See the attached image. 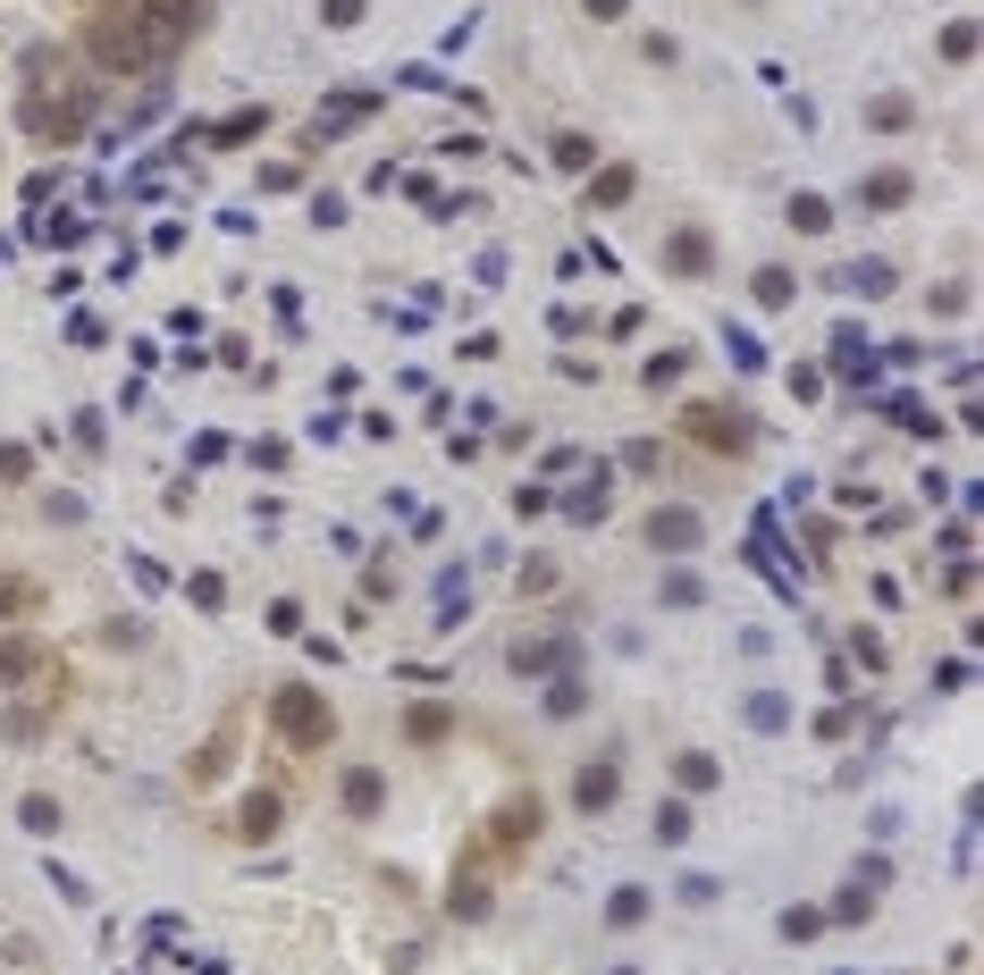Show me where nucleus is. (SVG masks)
<instances>
[{"label": "nucleus", "mask_w": 984, "mask_h": 975, "mask_svg": "<svg viewBox=\"0 0 984 975\" xmlns=\"http://www.w3.org/2000/svg\"><path fill=\"white\" fill-rule=\"evenodd\" d=\"M682 438H690V446H715V454H740V446H749V412H732V404H690V412H682Z\"/></svg>", "instance_id": "obj_1"}, {"label": "nucleus", "mask_w": 984, "mask_h": 975, "mask_svg": "<svg viewBox=\"0 0 984 975\" xmlns=\"http://www.w3.org/2000/svg\"><path fill=\"white\" fill-rule=\"evenodd\" d=\"M867 202H875V211H892V202H909V177H892V168H884V177L867 186Z\"/></svg>", "instance_id": "obj_11"}, {"label": "nucleus", "mask_w": 984, "mask_h": 975, "mask_svg": "<svg viewBox=\"0 0 984 975\" xmlns=\"http://www.w3.org/2000/svg\"><path fill=\"white\" fill-rule=\"evenodd\" d=\"M707 522L699 513H682V504H665V513H648V547H699Z\"/></svg>", "instance_id": "obj_3"}, {"label": "nucleus", "mask_w": 984, "mask_h": 975, "mask_svg": "<svg viewBox=\"0 0 984 975\" xmlns=\"http://www.w3.org/2000/svg\"><path fill=\"white\" fill-rule=\"evenodd\" d=\"M34 472V454H26V446H0V479H26Z\"/></svg>", "instance_id": "obj_14"}, {"label": "nucleus", "mask_w": 984, "mask_h": 975, "mask_svg": "<svg viewBox=\"0 0 984 975\" xmlns=\"http://www.w3.org/2000/svg\"><path fill=\"white\" fill-rule=\"evenodd\" d=\"M623 9H632V0H589V17H623Z\"/></svg>", "instance_id": "obj_16"}, {"label": "nucleus", "mask_w": 984, "mask_h": 975, "mask_svg": "<svg viewBox=\"0 0 984 975\" xmlns=\"http://www.w3.org/2000/svg\"><path fill=\"white\" fill-rule=\"evenodd\" d=\"M758 303H792V270H758Z\"/></svg>", "instance_id": "obj_12"}, {"label": "nucleus", "mask_w": 984, "mask_h": 975, "mask_svg": "<svg viewBox=\"0 0 984 975\" xmlns=\"http://www.w3.org/2000/svg\"><path fill=\"white\" fill-rule=\"evenodd\" d=\"M673 270H682V278H699V270H715V245H707V236H690V227H682V236H673V252H665Z\"/></svg>", "instance_id": "obj_4"}, {"label": "nucleus", "mask_w": 984, "mask_h": 975, "mask_svg": "<svg viewBox=\"0 0 984 975\" xmlns=\"http://www.w3.org/2000/svg\"><path fill=\"white\" fill-rule=\"evenodd\" d=\"M278 732L295 740V749H320V740H328L337 724H328V707H320V690H286V698H278Z\"/></svg>", "instance_id": "obj_2"}, {"label": "nucleus", "mask_w": 984, "mask_h": 975, "mask_svg": "<svg viewBox=\"0 0 984 975\" xmlns=\"http://www.w3.org/2000/svg\"><path fill=\"white\" fill-rule=\"evenodd\" d=\"M572 799H581V808H606V799H614V765H589V774H581V783H572Z\"/></svg>", "instance_id": "obj_7"}, {"label": "nucleus", "mask_w": 984, "mask_h": 975, "mask_svg": "<svg viewBox=\"0 0 984 975\" xmlns=\"http://www.w3.org/2000/svg\"><path fill=\"white\" fill-rule=\"evenodd\" d=\"M842 286H850V295H892V270H884V261H858Z\"/></svg>", "instance_id": "obj_8"}, {"label": "nucleus", "mask_w": 984, "mask_h": 975, "mask_svg": "<svg viewBox=\"0 0 984 975\" xmlns=\"http://www.w3.org/2000/svg\"><path fill=\"white\" fill-rule=\"evenodd\" d=\"M346 808L371 816V808H379V774H346Z\"/></svg>", "instance_id": "obj_10"}, {"label": "nucleus", "mask_w": 984, "mask_h": 975, "mask_svg": "<svg viewBox=\"0 0 984 975\" xmlns=\"http://www.w3.org/2000/svg\"><path fill=\"white\" fill-rule=\"evenodd\" d=\"M792 227H799V236H825V227H833V202H825V193H799V202H792Z\"/></svg>", "instance_id": "obj_6"}, {"label": "nucleus", "mask_w": 984, "mask_h": 975, "mask_svg": "<svg viewBox=\"0 0 984 975\" xmlns=\"http://www.w3.org/2000/svg\"><path fill=\"white\" fill-rule=\"evenodd\" d=\"M320 9H328V26H353L362 17V0H320Z\"/></svg>", "instance_id": "obj_15"}, {"label": "nucleus", "mask_w": 984, "mask_h": 975, "mask_svg": "<svg viewBox=\"0 0 984 975\" xmlns=\"http://www.w3.org/2000/svg\"><path fill=\"white\" fill-rule=\"evenodd\" d=\"M34 673V639H9V648H0V682H26Z\"/></svg>", "instance_id": "obj_9"}, {"label": "nucleus", "mask_w": 984, "mask_h": 975, "mask_svg": "<svg viewBox=\"0 0 984 975\" xmlns=\"http://www.w3.org/2000/svg\"><path fill=\"white\" fill-rule=\"evenodd\" d=\"M236 824H245V841H270V833H278V799H270V790H253Z\"/></svg>", "instance_id": "obj_5"}, {"label": "nucleus", "mask_w": 984, "mask_h": 975, "mask_svg": "<svg viewBox=\"0 0 984 975\" xmlns=\"http://www.w3.org/2000/svg\"><path fill=\"white\" fill-rule=\"evenodd\" d=\"M404 732H413V740H446V715H438V707H413V724H404Z\"/></svg>", "instance_id": "obj_13"}]
</instances>
